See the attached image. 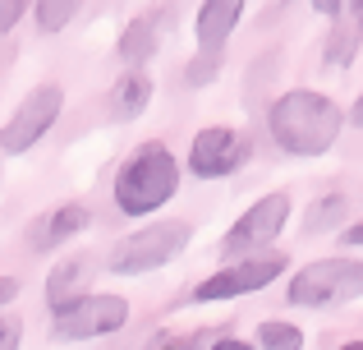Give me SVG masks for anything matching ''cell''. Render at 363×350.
Wrapping results in <instances>:
<instances>
[{"mask_svg":"<svg viewBox=\"0 0 363 350\" xmlns=\"http://www.w3.org/2000/svg\"><path fill=\"white\" fill-rule=\"evenodd\" d=\"M345 129V111L313 88H290L272 102L267 111V134L285 157H322L340 143Z\"/></svg>","mask_w":363,"mask_h":350,"instance_id":"1","label":"cell"},{"mask_svg":"<svg viewBox=\"0 0 363 350\" xmlns=\"http://www.w3.org/2000/svg\"><path fill=\"white\" fill-rule=\"evenodd\" d=\"M175 189H179L175 153L152 138V143H138L129 157H124V166L116 171L111 198H116V207L124 217H152L157 207H166L170 198H175Z\"/></svg>","mask_w":363,"mask_h":350,"instance_id":"2","label":"cell"},{"mask_svg":"<svg viewBox=\"0 0 363 350\" xmlns=\"http://www.w3.org/2000/svg\"><path fill=\"white\" fill-rule=\"evenodd\" d=\"M285 295H290V305H299V309L350 305V300L363 295V263L359 258H318V263H303L299 272H290Z\"/></svg>","mask_w":363,"mask_h":350,"instance_id":"3","label":"cell"},{"mask_svg":"<svg viewBox=\"0 0 363 350\" xmlns=\"http://www.w3.org/2000/svg\"><path fill=\"white\" fill-rule=\"evenodd\" d=\"M194 240V226L189 222H152V226H138L129 231L124 240L111 249V272L116 277H143V272H157L166 268L170 258L189 249Z\"/></svg>","mask_w":363,"mask_h":350,"instance_id":"4","label":"cell"},{"mask_svg":"<svg viewBox=\"0 0 363 350\" xmlns=\"http://www.w3.org/2000/svg\"><path fill=\"white\" fill-rule=\"evenodd\" d=\"M60 111H65V88L60 83L46 79V83H37V88H28V97L9 111V120L0 125V153L5 157L33 153V148L55 129Z\"/></svg>","mask_w":363,"mask_h":350,"instance_id":"5","label":"cell"},{"mask_svg":"<svg viewBox=\"0 0 363 350\" xmlns=\"http://www.w3.org/2000/svg\"><path fill=\"white\" fill-rule=\"evenodd\" d=\"M129 323V300L124 295H79L69 305L51 309V337L55 341H97L116 337Z\"/></svg>","mask_w":363,"mask_h":350,"instance_id":"6","label":"cell"},{"mask_svg":"<svg viewBox=\"0 0 363 350\" xmlns=\"http://www.w3.org/2000/svg\"><path fill=\"white\" fill-rule=\"evenodd\" d=\"M281 272H290V263L281 253H248V258H225L221 272L203 277L194 286V300L198 305H216V300H240V295H253V290H267Z\"/></svg>","mask_w":363,"mask_h":350,"instance_id":"7","label":"cell"},{"mask_svg":"<svg viewBox=\"0 0 363 350\" xmlns=\"http://www.w3.org/2000/svg\"><path fill=\"white\" fill-rule=\"evenodd\" d=\"M290 212H294L290 194H267V198H257L253 207H244L240 222L225 231L221 258H248V253L272 249V244L281 240V231H285V222H290Z\"/></svg>","mask_w":363,"mask_h":350,"instance_id":"8","label":"cell"},{"mask_svg":"<svg viewBox=\"0 0 363 350\" xmlns=\"http://www.w3.org/2000/svg\"><path fill=\"white\" fill-rule=\"evenodd\" d=\"M244 162V143L230 125H207L189 143V175L198 180H221Z\"/></svg>","mask_w":363,"mask_h":350,"instance_id":"9","label":"cell"},{"mask_svg":"<svg viewBox=\"0 0 363 350\" xmlns=\"http://www.w3.org/2000/svg\"><path fill=\"white\" fill-rule=\"evenodd\" d=\"M92 226V212L83 203H60L55 212H42V217H33L28 222V249L33 253H51V249H60V244H69L74 235H83Z\"/></svg>","mask_w":363,"mask_h":350,"instance_id":"10","label":"cell"},{"mask_svg":"<svg viewBox=\"0 0 363 350\" xmlns=\"http://www.w3.org/2000/svg\"><path fill=\"white\" fill-rule=\"evenodd\" d=\"M363 46V0H340L331 9V33H327V70H350Z\"/></svg>","mask_w":363,"mask_h":350,"instance_id":"11","label":"cell"},{"mask_svg":"<svg viewBox=\"0 0 363 350\" xmlns=\"http://www.w3.org/2000/svg\"><path fill=\"white\" fill-rule=\"evenodd\" d=\"M244 5L248 0H203L198 5V18H194V37L203 51H225V42L235 37L244 18Z\"/></svg>","mask_w":363,"mask_h":350,"instance_id":"12","label":"cell"},{"mask_svg":"<svg viewBox=\"0 0 363 350\" xmlns=\"http://www.w3.org/2000/svg\"><path fill=\"white\" fill-rule=\"evenodd\" d=\"M161 37H166V18L161 14H133L129 23H124V33H120V42H116V55L129 70H138V65H147L152 55L161 51Z\"/></svg>","mask_w":363,"mask_h":350,"instance_id":"13","label":"cell"},{"mask_svg":"<svg viewBox=\"0 0 363 350\" xmlns=\"http://www.w3.org/2000/svg\"><path fill=\"white\" fill-rule=\"evenodd\" d=\"M92 277H97V272H92V258H88V253H74V258L55 263V268L46 272V305L60 309V305H69V300L88 295Z\"/></svg>","mask_w":363,"mask_h":350,"instance_id":"14","label":"cell"},{"mask_svg":"<svg viewBox=\"0 0 363 350\" xmlns=\"http://www.w3.org/2000/svg\"><path fill=\"white\" fill-rule=\"evenodd\" d=\"M152 88H157V83H152V74L143 70V65L129 70L124 79H116V88H111V116H116V120L143 116V106L152 102Z\"/></svg>","mask_w":363,"mask_h":350,"instance_id":"15","label":"cell"},{"mask_svg":"<svg viewBox=\"0 0 363 350\" xmlns=\"http://www.w3.org/2000/svg\"><path fill=\"white\" fill-rule=\"evenodd\" d=\"M350 217V198L345 194H322L318 203L303 212V231L308 235H327V231H340Z\"/></svg>","mask_w":363,"mask_h":350,"instance_id":"16","label":"cell"},{"mask_svg":"<svg viewBox=\"0 0 363 350\" xmlns=\"http://www.w3.org/2000/svg\"><path fill=\"white\" fill-rule=\"evenodd\" d=\"M79 9H83V0H37L33 5V18H37V33H65V28L79 18Z\"/></svg>","mask_w":363,"mask_h":350,"instance_id":"17","label":"cell"},{"mask_svg":"<svg viewBox=\"0 0 363 350\" xmlns=\"http://www.w3.org/2000/svg\"><path fill=\"white\" fill-rule=\"evenodd\" d=\"M257 346H272V350H294V346H303V332H299L294 323L267 318V323L257 327Z\"/></svg>","mask_w":363,"mask_h":350,"instance_id":"18","label":"cell"},{"mask_svg":"<svg viewBox=\"0 0 363 350\" xmlns=\"http://www.w3.org/2000/svg\"><path fill=\"white\" fill-rule=\"evenodd\" d=\"M216 70H221V51H203V46H198V55L184 65V83L189 88H207V83L216 79Z\"/></svg>","mask_w":363,"mask_h":350,"instance_id":"19","label":"cell"},{"mask_svg":"<svg viewBox=\"0 0 363 350\" xmlns=\"http://www.w3.org/2000/svg\"><path fill=\"white\" fill-rule=\"evenodd\" d=\"M18 341H23V318L0 309V350H9V346H18Z\"/></svg>","mask_w":363,"mask_h":350,"instance_id":"20","label":"cell"},{"mask_svg":"<svg viewBox=\"0 0 363 350\" xmlns=\"http://www.w3.org/2000/svg\"><path fill=\"white\" fill-rule=\"evenodd\" d=\"M23 9H28V0H0V37L14 33V23L23 18Z\"/></svg>","mask_w":363,"mask_h":350,"instance_id":"21","label":"cell"},{"mask_svg":"<svg viewBox=\"0 0 363 350\" xmlns=\"http://www.w3.org/2000/svg\"><path fill=\"white\" fill-rule=\"evenodd\" d=\"M18 290H23V281L5 272V277H0V309H9V305H14V300H18Z\"/></svg>","mask_w":363,"mask_h":350,"instance_id":"22","label":"cell"},{"mask_svg":"<svg viewBox=\"0 0 363 350\" xmlns=\"http://www.w3.org/2000/svg\"><path fill=\"white\" fill-rule=\"evenodd\" d=\"M340 240H345L350 249H359V244H363V222H354V226H345V235H340Z\"/></svg>","mask_w":363,"mask_h":350,"instance_id":"23","label":"cell"},{"mask_svg":"<svg viewBox=\"0 0 363 350\" xmlns=\"http://www.w3.org/2000/svg\"><path fill=\"white\" fill-rule=\"evenodd\" d=\"M350 125H354V129H363V92L354 97V106H350Z\"/></svg>","mask_w":363,"mask_h":350,"instance_id":"24","label":"cell"},{"mask_svg":"<svg viewBox=\"0 0 363 350\" xmlns=\"http://www.w3.org/2000/svg\"><path fill=\"white\" fill-rule=\"evenodd\" d=\"M308 5H313V9H318V14H331V9H336V5H340V0H308Z\"/></svg>","mask_w":363,"mask_h":350,"instance_id":"25","label":"cell"}]
</instances>
